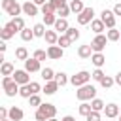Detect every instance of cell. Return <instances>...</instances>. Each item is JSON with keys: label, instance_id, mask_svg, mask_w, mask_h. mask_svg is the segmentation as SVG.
<instances>
[{"label": "cell", "instance_id": "cell-1", "mask_svg": "<svg viewBox=\"0 0 121 121\" xmlns=\"http://www.w3.org/2000/svg\"><path fill=\"white\" fill-rule=\"evenodd\" d=\"M2 87H4V91H6L8 96L19 95V89H21V85L13 79V76H4V78H2Z\"/></svg>", "mask_w": 121, "mask_h": 121}, {"label": "cell", "instance_id": "cell-2", "mask_svg": "<svg viewBox=\"0 0 121 121\" xmlns=\"http://www.w3.org/2000/svg\"><path fill=\"white\" fill-rule=\"evenodd\" d=\"M95 95H96V89H95L93 85H89V83H85V85L78 87V91H76V96H78V100H81V102L93 100V98H95Z\"/></svg>", "mask_w": 121, "mask_h": 121}, {"label": "cell", "instance_id": "cell-3", "mask_svg": "<svg viewBox=\"0 0 121 121\" xmlns=\"http://www.w3.org/2000/svg\"><path fill=\"white\" fill-rule=\"evenodd\" d=\"M2 9H4L8 15L19 17V13L23 11V4H17L15 0H2Z\"/></svg>", "mask_w": 121, "mask_h": 121}, {"label": "cell", "instance_id": "cell-4", "mask_svg": "<svg viewBox=\"0 0 121 121\" xmlns=\"http://www.w3.org/2000/svg\"><path fill=\"white\" fill-rule=\"evenodd\" d=\"M93 78V74H89L87 70H81V72H78L76 76H72L70 78V83L74 85V87H81V85H85V83H89V79Z\"/></svg>", "mask_w": 121, "mask_h": 121}, {"label": "cell", "instance_id": "cell-5", "mask_svg": "<svg viewBox=\"0 0 121 121\" xmlns=\"http://www.w3.org/2000/svg\"><path fill=\"white\" fill-rule=\"evenodd\" d=\"M108 42H110V40H108V36H104V34H96V36H95V40L91 42V47H93V51H95V53H102Z\"/></svg>", "mask_w": 121, "mask_h": 121}, {"label": "cell", "instance_id": "cell-6", "mask_svg": "<svg viewBox=\"0 0 121 121\" xmlns=\"http://www.w3.org/2000/svg\"><path fill=\"white\" fill-rule=\"evenodd\" d=\"M95 17V9L93 8H85L81 13H78V23L79 25H89Z\"/></svg>", "mask_w": 121, "mask_h": 121}, {"label": "cell", "instance_id": "cell-7", "mask_svg": "<svg viewBox=\"0 0 121 121\" xmlns=\"http://www.w3.org/2000/svg\"><path fill=\"white\" fill-rule=\"evenodd\" d=\"M100 19L104 21V25H106L108 28H115V13H113V9H112V11H110V9H102Z\"/></svg>", "mask_w": 121, "mask_h": 121}, {"label": "cell", "instance_id": "cell-8", "mask_svg": "<svg viewBox=\"0 0 121 121\" xmlns=\"http://www.w3.org/2000/svg\"><path fill=\"white\" fill-rule=\"evenodd\" d=\"M30 72H26V70H15L13 72V79L19 83V85H26V83H30V76H28Z\"/></svg>", "mask_w": 121, "mask_h": 121}, {"label": "cell", "instance_id": "cell-9", "mask_svg": "<svg viewBox=\"0 0 121 121\" xmlns=\"http://www.w3.org/2000/svg\"><path fill=\"white\" fill-rule=\"evenodd\" d=\"M62 55H64V49H62L60 45H49V47H47V57H49V59L59 60V59H62Z\"/></svg>", "mask_w": 121, "mask_h": 121}, {"label": "cell", "instance_id": "cell-10", "mask_svg": "<svg viewBox=\"0 0 121 121\" xmlns=\"http://www.w3.org/2000/svg\"><path fill=\"white\" fill-rule=\"evenodd\" d=\"M15 32H17V30H15V26H13V23L9 21V23H8V25H4V28L0 30V38H2L4 42H6V40H9L11 36H15Z\"/></svg>", "mask_w": 121, "mask_h": 121}, {"label": "cell", "instance_id": "cell-11", "mask_svg": "<svg viewBox=\"0 0 121 121\" xmlns=\"http://www.w3.org/2000/svg\"><path fill=\"white\" fill-rule=\"evenodd\" d=\"M25 70H26V72H30V74H32V72H42L40 60H38V59H34V57H32V59H26V60H25Z\"/></svg>", "mask_w": 121, "mask_h": 121}, {"label": "cell", "instance_id": "cell-12", "mask_svg": "<svg viewBox=\"0 0 121 121\" xmlns=\"http://www.w3.org/2000/svg\"><path fill=\"white\" fill-rule=\"evenodd\" d=\"M119 112H121L119 106L113 104V102H112V104H106V108H104V113H106L108 119H115V117H119Z\"/></svg>", "mask_w": 121, "mask_h": 121}, {"label": "cell", "instance_id": "cell-13", "mask_svg": "<svg viewBox=\"0 0 121 121\" xmlns=\"http://www.w3.org/2000/svg\"><path fill=\"white\" fill-rule=\"evenodd\" d=\"M38 110L45 115V119H51V117H55V113H57V108H55L53 104H47V102H45V104H42Z\"/></svg>", "mask_w": 121, "mask_h": 121}, {"label": "cell", "instance_id": "cell-14", "mask_svg": "<svg viewBox=\"0 0 121 121\" xmlns=\"http://www.w3.org/2000/svg\"><path fill=\"white\" fill-rule=\"evenodd\" d=\"M23 13L34 17V15H38V6H36L34 2H25V4H23Z\"/></svg>", "mask_w": 121, "mask_h": 121}, {"label": "cell", "instance_id": "cell-15", "mask_svg": "<svg viewBox=\"0 0 121 121\" xmlns=\"http://www.w3.org/2000/svg\"><path fill=\"white\" fill-rule=\"evenodd\" d=\"M91 30H93L95 34H102V32L106 30L104 21H102V19H93V21H91Z\"/></svg>", "mask_w": 121, "mask_h": 121}, {"label": "cell", "instance_id": "cell-16", "mask_svg": "<svg viewBox=\"0 0 121 121\" xmlns=\"http://www.w3.org/2000/svg\"><path fill=\"white\" fill-rule=\"evenodd\" d=\"M53 26H55V30H57L59 34H64V32L68 30V26H70V25H68V21H66V19H62V17H57V23H55Z\"/></svg>", "mask_w": 121, "mask_h": 121}, {"label": "cell", "instance_id": "cell-17", "mask_svg": "<svg viewBox=\"0 0 121 121\" xmlns=\"http://www.w3.org/2000/svg\"><path fill=\"white\" fill-rule=\"evenodd\" d=\"M59 36H60V34H59L57 30H45V36H43V38H45V42H47L49 45H57Z\"/></svg>", "mask_w": 121, "mask_h": 121}, {"label": "cell", "instance_id": "cell-18", "mask_svg": "<svg viewBox=\"0 0 121 121\" xmlns=\"http://www.w3.org/2000/svg\"><path fill=\"white\" fill-rule=\"evenodd\" d=\"M59 87H60V85H59V83H57L55 79H51V81H45V87H43L42 91H43L45 95H55Z\"/></svg>", "mask_w": 121, "mask_h": 121}, {"label": "cell", "instance_id": "cell-19", "mask_svg": "<svg viewBox=\"0 0 121 121\" xmlns=\"http://www.w3.org/2000/svg\"><path fill=\"white\" fill-rule=\"evenodd\" d=\"M11 121H21L23 117H25V113H23V110L21 108H17V106H13V108H9V115H8Z\"/></svg>", "mask_w": 121, "mask_h": 121}, {"label": "cell", "instance_id": "cell-20", "mask_svg": "<svg viewBox=\"0 0 121 121\" xmlns=\"http://www.w3.org/2000/svg\"><path fill=\"white\" fill-rule=\"evenodd\" d=\"M91 62H93L96 68H102L104 62H106V57H104L102 53H93V55H91Z\"/></svg>", "mask_w": 121, "mask_h": 121}, {"label": "cell", "instance_id": "cell-21", "mask_svg": "<svg viewBox=\"0 0 121 121\" xmlns=\"http://www.w3.org/2000/svg\"><path fill=\"white\" fill-rule=\"evenodd\" d=\"M78 55H79L81 59H89V57L93 55V47H91V43H89V45H79Z\"/></svg>", "mask_w": 121, "mask_h": 121}, {"label": "cell", "instance_id": "cell-22", "mask_svg": "<svg viewBox=\"0 0 121 121\" xmlns=\"http://www.w3.org/2000/svg\"><path fill=\"white\" fill-rule=\"evenodd\" d=\"M0 72H2V76H13V72H15V68H13V64L11 62H2V68H0Z\"/></svg>", "mask_w": 121, "mask_h": 121}, {"label": "cell", "instance_id": "cell-23", "mask_svg": "<svg viewBox=\"0 0 121 121\" xmlns=\"http://www.w3.org/2000/svg\"><path fill=\"white\" fill-rule=\"evenodd\" d=\"M70 9H72L74 13H81L85 8H83V2H81V0H70Z\"/></svg>", "mask_w": 121, "mask_h": 121}, {"label": "cell", "instance_id": "cell-24", "mask_svg": "<svg viewBox=\"0 0 121 121\" xmlns=\"http://www.w3.org/2000/svg\"><path fill=\"white\" fill-rule=\"evenodd\" d=\"M32 30H34V36H38V38H43V36H45V25H43V23L34 25Z\"/></svg>", "mask_w": 121, "mask_h": 121}, {"label": "cell", "instance_id": "cell-25", "mask_svg": "<svg viewBox=\"0 0 121 121\" xmlns=\"http://www.w3.org/2000/svg\"><path fill=\"white\" fill-rule=\"evenodd\" d=\"M91 108L95 110V112H104V108H106V104L100 100V98H93L91 100Z\"/></svg>", "mask_w": 121, "mask_h": 121}, {"label": "cell", "instance_id": "cell-26", "mask_svg": "<svg viewBox=\"0 0 121 121\" xmlns=\"http://www.w3.org/2000/svg\"><path fill=\"white\" fill-rule=\"evenodd\" d=\"M15 59H19V60H26V59H28V51H26V47H17V49H15Z\"/></svg>", "mask_w": 121, "mask_h": 121}, {"label": "cell", "instance_id": "cell-27", "mask_svg": "<svg viewBox=\"0 0 121 121\" xmlns=\"http://www.w3.org/2000/svg\"><path fill=\"white\" fill-rule=\"evenodd\" d=\"M42 78L45 79V81H51V79H55V72H53V68H42Z\"/></svg>", "mask_w": 121, "mask_h": 121}, {"label": "cell", "instance_id": "cell-28", "mask_svg": "<svg viewBox=\"0 0 121 121\" xmlns=\"http://www.w3.org/2000/svg\"><path fill=\"white\" fill-rule=\"evenodd\" d=\"M78 110H79V113H81L83 117H87V115H89V113L93 112V108H91V104H89V102H81Z\"/></svg>", "mask_w": 121, "mask_h": 121}, {"label": "cell", "instance_id": "cell-29", "mask_svg": "<svg viewBox=\"0 0 121 121\" xmlns=\"http://www.w3.org/2000/svg\"><path fill=\"white\" fill-rule=\"evenodd\" d=\"M21 38H23V42H30L32 38H34V30H30V28H23L21 30Z\"/></svg>", "mask_w": 121, "mask_h": 121}, {"label": "cell", "instance_id": "cell-30", "mask_svg": "<svg viewBox=\"0 0 121 121\" xmlns=\"http://www.w3.org/2000/svg\"><path fill=\"white\" fill-rule=\"evenodd\" d=\"M70 43H72V40L68 38V34H60V36H59V42H57V45H60V47L64 49V47H68Z\"/></svg>", "mask_w": 121, "mask_h": 121}, {"label": "cell", "instance_id": "cell-31", "mask_svg": "<svg viewBox=\"0 0 121 121\" xmlns=\"http://www.w3.org/2000/svg\"><path fill=\"white\" fill-rule=\"evenodd\" d=\"M42 13H43V15H45V13H57V8H55V6L47 0V2L42 6Z\"/></svg>", "mask_w": 121, "mask_h": 121}, {"label": "cell", "instance_id": "cell-32", "mask_svg": "<svg viewBox=\"0 0 121 121\" xmlns=\"http://www.w3.org/2000/svg\"><path fill=\"white\" fill-rule=\"evenodd\" d=\"M57 23V13H45L43 15V25H55Z\"/></svg>", "mask_w": 121, "mask_h": 121}, {"label": "cell", "instance_id": "cell-33", "mask_svg": "<svg viewBox=\"0 0 121 121\" xmlns=\"http://www.w3.org/2000/svg\"><path fill=\"white\" fill-rule=\"evenodd\" d=\"M11 23H13V26H15V30H17V32H21V30L25 28V21H23V17H13V19H11Z\"/></svg>", "mask_w": 121, "mask_h": 121}, {"label": "cell", "instance_id": "cell-34", "mask_svg": "<svg viewBox=\"0 0 121 121\" xmlns=\"http://www.w3.org/2000/svg\"><path fill=\"white\" fill-rule=\"evenodd\" d=\"M64 34H68V38H70L72 42H76V40L79 38V30H76V26H68V30H66Z\"/></svg>", "mask_w": 121, "mask_h": 121}, {"label": "cell", "instance_id": "cell-35", "mask_svg": "<svg viewBox=\"0 0 121 121\" xmlns=\"http://www.w3.org/2000/svg\"><path fill=\"white\" fill-rule=\"evenodd\" d=\"M106 36H108V40H110V42H117V40L121 38V32H119V30H115V28H110Z\"/></svg>", "mask_w": 121, "mask_h": 121}, {"label": "cell", "instance_id": "cell-36", "mask_svg": "<svg viewBox=\"0 0 121 121\" xmlns=\"http://www.w3.org/2000/svg\"><path fill=\"white\" fill-rule=\"evenodd\" d=\"M55 81H57L60 87H64V85L68 83V78H66V74H64V72H59V74H55Z\"/></svg>", "mask_w": 121, "mask_h": 121}, {"label": "cell", "instance_id": "cell-37", "mask_svg": "<svg viewBox=\"0 0 121 121\" xmlns=\"http://www.w3.org/2000/svg\"><path fill=\"white\" fill-rule=\"evenodd\" d=\"M19 95H21L23 98H30V96H32L30 85H28V83H26V85H21V89H19Z\"/></svg>", "mask_w": 121, "mask_h": 121}, {"label": "cell", "instance_id": "cell-38", "mask_svg": "<svg viewBox=\"0 0 121 121\" xmlns=\"http://www.w3.org/2000/svg\"><path fill=\"white\" fill-rule=\"evenodd\" d=\"M113 83H115V79H113V78H110V76H104V78L100 79V85H102L104 89H110Z\"/></svg>", "mask_w": 121, "mask_h": 121}, {"label": "cell", "instance_id": "cell-39", "mask_svg": "<svg viewBox=\"0 0 121 121\" xmlns=\"http://www.w3.org/2000/svg\"><path fill=\"white\" fill-rule=\"evenodd\" d=\"M70 11H72V9H70V6H66V4H64V6H60V8L57 9V15H59V17H62V19H66V15H68Z\"/></svg>", "mask_w": 121, "mask_h": 121}, {"label": "cell", "instance_id": "cell-40", "mask_svg": "<svg viewBox=\"0 0 121 121\" xmlns=\"http://www.w3.org/2000/svg\"><path fill=\"white\" fill-rule=\"evenodd\" d=\"M45 57H47V51H43V49H36V51H34V59H38L40 62L45 60Z\"/></svg>", "mask_w": 121, "mask_h": 121}, {"label": "cell", "instance_id": "cell-41", "mask_svg": "<svg viewBox=\"0 0 121 121\" xmlns=\"http://www.w3.org/2000/svg\"><path fill=\"white\" fill-rule=\"evenodd\" d=\"M28 100H30V106H36V108H40V106H42V98H40L38 95H32Z\"/></svg>", "mask_w": 121, "mask_h": 121}, {"label": "cell", "instance_id": "cell-42", "mask_svg": "<svg viewBox=\"0 0 121 121\" xmlns=\"http://www.w3.org/2000/svg\"><path fill=\"white\" fill-rule=\"evenodd\" d=\"M28 85H30V91H32V95H38V93L42 91V87H40V83H38V81H30Z\"/></svg>", "mask_w": 121, "mask_h": 121}, {"label": "cell", "instance_id": "cell-43", "mask_svg": "<svg viewBox=\"0 0 121 121\" xmlns=\"http://www.w3.org/2000/svg\"><path fill=\"white\" fill-rule=\"evenodd\" d=\"M85 119H87V121H100V112H95V110H93Z\"/></svg>", "mask_w": 121, "mask_h": 121}, {"label": "cell", "instance_id": "cell-44", "mask_svg": "<svg viewBox=\"0 0 121 121\" xmlns=\"http://www.w3.org/2000/svg\"><path fill=\"white\" fill-rule=\"evenodd\" d=\"M102 78H104V72H102V70H100V68H96V70H95V72H93V79H95V81H98V83H100V79H102Z\"/></svg>", "mask_w": 121, "mask_h": 121}, {"label": "cell", "instance_id": "cell-45", "mask_svg": "<svg viewBox=\"0 0 121 121\" xmlns=\"http://www.w3.org/2000/svg\"><path fill=\"white\" fill-rule=\"evenodd\" d=\"M34 117H36V121H47V119H45V115H43V113H42L40 110H36V113H34Z\"/></svg>", "mask_w": 121, "mask_h": 121}, {"label": "cell", "instance_id": "cell-46", "mask_svg": "<svg viewBox=\"0 0 121 121\" xmlns=\"http://www.w3.org/2000/svg\"><path fill=\"white\" fill-rule=\"evenodd\" d=\"M49 2H51V4H53L57 9H59L60 6H64V4H66V0H49Z\"/></svg>", "mask_w": 121, "mask_h": 121}, {"label": "cell", "instance_id": "cell-47", "mask_svg": "<svg viewBox=\"0 0 121 121\" xmlns=\"http://www.w3.org/2000/svg\"><path fill=\"white\" fill-rule=\"evenodd\" d=\"M9 115V110H6V108H0V119H6Z\"/></svg>", "mask_w": 121, "mask_h": 121}, {"label": "cell", "instance_id": "cell-48", "mask_svg": "<svg viewBox=\"0 0 121 121\" xmlns=\"http://www.w3.org/2000/svg\"><path fill=\"white\" fill-rule=\"evenodd\" d=\"M113 13H115V15H121V2L113 6Z\"/></svg>", "mask_w": 121, "mask_h": 121}, {"label": "cell", "instance_id": "cell-49", "mask_svg": "<svg viewBox=\"0 0 121 121\" xmlns=\"http://www.w3.org/2000/svg\"><path fill=\"white\" fill-rule=\"evenodd\" d=\"M32 2H34V4H36V6H43V4H45V2H47V0H32Z\"/></svg>", "mask_w": 121, "mask_h": 121}, {"label": "cell", "instance_id": "cell-50", "mask_svg": "<svg viewBox=\"0 0 121 121\" xmlns=\"http://www.w3.org/2000/svg\"><path fill=\"white\" fill-rule=\"evenodd\" d=\"M113 79H115V83H117V85H121V72H119V74H117Z\"/></svg>", "mask_w": 121, "mask_h": 121}, {"label": "cell", "instance_id": "cell-51", "mask_svg": "<svg viewBox=\"0 0 121 121\" xmlns=\"http://www.w3.org/2000/svg\"><path fill=\"white\" fill-rule=\"evenodd\" d=\"M60 121H76V119H74V117H72V115H66V117H62V119H60Z\"/></svg>", "mask_w": 121, "mask_h": 121}, {"label": "cell", "instance_id": "cell-52", "mask_svg": "<svg viewBox=\"0 0 121 121\" xmlns=\"http://www.w3.org/2000/svg\"><path fill=\"white\" fill-rule=\"evenodd\" d=\"M6 47H8V45L2 42V43H0V53H4V51H6Z\"/></svg>", "mask_w": 121, "mask_h": 121}, {"label": "cell", "instance_id": "cell-53", "mask_svg": "<svg viewBox=\"0 0 121 121\" xmlns=\"http://www.w3.org/2000/svg\"><path fill=\"white\" fill-rule=\"evenodd\" d=\"M47 121H59V119H55V117H51V119H47Z\"/></svg>", "mask_w": 121, "mask_h": 121}, {"label": "cell", "instance_id": "cell-54", "mask_svg": "<svg viewBox=\"0 0 121 121\" xmlns=\"http://www.w3.org/2000/svg\"><path fill=\"white\" fill-rule=\"evenodd\" d=\"M2 121H11V119H9V117H6V119H2Z\"/></svg>", "mask_w": 121, "mask_h": 121}, {"label": "cell", "instance_id": "cell-55", "mask_svg": "<svg viewBox=\"0 0 121 121\" xmlns=\"http://www.w3.org/2000/svg\"><path fill=\"white\" fill-rule=\"evenodd\" d=\"M119 121H121V112H119Z\"/></svg>", "mask_w": 121, "mask_h": 121}, {"label": "cell", "instance_id": "cell-56", "mask_svg": "<svg viewBox=\"0 0 121 121\" xmlns=\"http://www.w3.org/2000/svg\"><path fill=\"white\" fill-rule=\"evenodd\" d=\"M112 121H113V119H112Z\"/></svg>", "mask_w": 121, "mask_h": 121}, {"label": "cell", "instance_id": "cell-57", "mask_svg": "<svg viewBox=\"0 0 121 121\" xmlns=\"http://www.w3.org/2000/svg\"><path fill=\"white\" fill-rule=\"evenodd\" d=\"M119 40H121V38H119Z\"/></svg>", "mask_w": 121, "mask_h": 121}]
</instances>
